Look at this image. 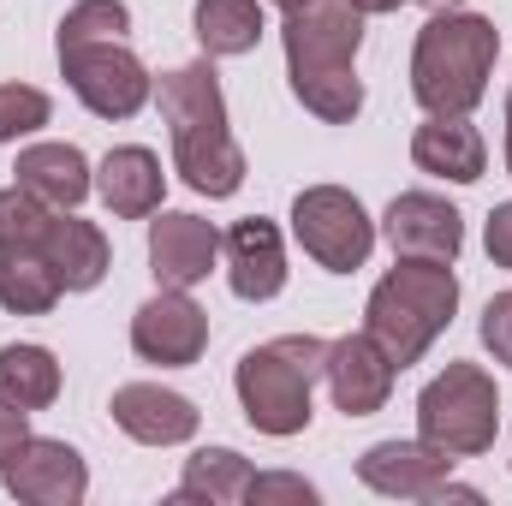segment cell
I'll list each match as a JSON object with an SVG mask.
<instances>
[{
	"mask_svg": "<svg viewBox=\"0 0 512 506\" xmlns=\"http://www.w3.org/2000/svg\"><path fill=\"white\" fill-rule=\"evenodd\" d=\"M352 6H358V12H399L405 0H352Z\"/></svg>",
	"mask_w": 512,
	"mask_h": 506,
	"instance_id": "cell-31",
	"label": "cell"
},
{
	"mask_svg": "<svg viewBox=\"0 0 512 506\" xmlns=\"http://www.w3.org/2000/svg\"><path fill=\"white\" fill-rule=\"evenodd\" d=\"M251 459L233 447H197L185 459V477L173 489V501H203V506H239L251 501Z\"/></svg>",
	"mask_w": 512,
	"mask_h": 506,
	"instance_id": "cell-21",
	"label": "cell"
},
{
	"mask_svg": "<svg viewBox=\"0 0 512 506\" xmlns=\"http://www.w3.org/2000/svg\"><path fill=\"white\" fill-rule=\"evenodd\" d=\"M417 435L453 459H477L501 435V393L489 370L477 364H447L441 376L417 393Z\"/></svg>",
	"mask_w": 512,
	"mask_h": 506,
	"instance_id": "cell-6",
	"label": "cell"
},
{
	"mask_svg": "<svg viewBox=\"0 0 512 506\" xmlns=\"http://www.w3.org/2000/svg\"><path fill=\"white\" fill-rule=\"evenodd\" d=\"M48 114H54V102L36 84H0V143H18V137L42 131Z\"/></svg>",
	"mask_w": 512,
	"mask_h": 506,
	"instance_id": "cell-26",
	"label": "cell"
},
{
	"mask_svg": "<svg viewBox=\"0 0 512 506\" xmlns=\"http://www.w3.org/2000/svg\"><path fill=\"white\" fill-rule=\"evenodd\" d=\"M191 30H197V42H203L209 60L251 54L256 42H262V0H197Z\"/></svg>",
	"mask_w": 512,
	"mask_h": 506,
	"instance_id": "cell-22",
	"label": "cell"
},
{
	"mask_svg": "<svg viewBox=\"0 0 512 506\" xmlns=\"http://www.w3.org/2000/svg\"><path fill=\"white\" fill-rule=\"evenodd\" d=\"M292 233L310 262H322L328 274H352L376 251V221L364 215V203L340 185H310L292 203Z\"/></svg>",
	"mask_w": 512,
	"mask_h": 506,
	"instance_id": "cell-8",
	"label": "cell"
},
{
	"mask_svg": "<svg viewBox=\"0 0 512 506\" xmlns=\"http://www.w3.org/2000/svg\"><path fill=\"white\" fill-rule=\"evenodd\" d=\"M221 256V233L203 221V215H185V209H167L161 221H149V274L173 292H191L197 280H209Z\"/></svg>",
	"mask_w": 512,
	"mask_h": 506,
	"instance_id": "cell-13",
	"label": "cell"
},
{
	"mask_svg": "<svg viewBox=\"0 0 512 506\" xmlns=\"http://www.w3.org/2000/svg\"><path fill=\"white\" fill-rule=\"evenodd\" d=\"M483 346L495 352V364L512 370V292L489 298V310H483Z\"/></svg>",
	"mask_w": 512,
	"mask_h": 506,
	"instance_id": "cell-27",
	"label": "cell"
},
{
	"mask_svg": "<svg viewBox=\"0 0 512 506\" xmlns=\"http://www.w3.org/2000/svg\"><path fill=\"white\" fill-rule=\"evenodd\" d=\"M221 251H227V286L245 304L280 298V286H286V245H280L274 221H262V215L233 221V233L221 239Z\"/></svg>",
	"mask_w": 512,
	"mask_h": 506,
	"instance_id": "cell-16",
	"label": "cell"
},
{
	"mask_svg": "<svg viewBox=\"0 0 512 506\" xmlns=\"http://www.w3.org/2000/svg\"><path fill=\"white\" fill-rule=\"evenodd\" d=\"M501 60V30L477 12H435L411 48V96L423 114H471L489 96Z\"/></svg>",
	"mask_w": 512,
	"mask_h": 506,
	"instance_id": "cell-3",
	"label": "cell"
},
{
	"mask_svg": "<svg viewBox=\"0 0 512 506\" xmlns=\"http://www.w3.org/2000/svg\"><path fill=\"white\" fill-rule=\"evenodd\" d=\"M0 483H6L12 501H24V506H78L90 495V471H84L78 447L48 441V435H30L12 453V465L0 471Z\"/></svg>",
	"mask_w": 512,
	"mask_h": 506,
	"instance_id": "cell-10",
	"label": "cell"
},
{
	"mask_svg": "<svg viewBox=\"0 0 512 506\" xmlns=\"http://www.w3.org/2000/svg\"><path fill=\"white\" fill-rule=\"evenodd\" d=\"M131 30V12H126V0H78L66 18H60V48L66 42H102V36H126Z\"/></svg>",
	"mask_w": 512,
	"mask_h": 506,
	"instance_id": "cell-25",
	"label": "cell"
},
{
	"mask_svg": "<svg viewBox=\"0 0 512 506\" xmlns=\"http://www.w3.org/2000/svg\"><path fill=\"white\" fill-rule=\"evenodd\" d=\"M96 191H102V203H108L120 221H143V215H161L167 173H161L155 149L126 143V149H108V161L96 167Z\"/></svg>",
	"mask_w": 512,
	"mask_h": 506,
	"instance_id": "cell-18",
	"label": "cell"
},
{
	"mask_svg": "<svg viewBox=\"0 0 512 506\" xmlns=\"http://www.w3.org/2000/svg\"><path fill=\"white\" fill-rule=\"evenodd\" d=\"M507 173H512V90H507Z\"/></svg>",
	"mask_w": 512,
	"mask_h": 506,
	"instance_id": "cell-32",
	"label": "cell"
},
{
	"mask_svg": "<svg viewBox=\"0 0 512 506\" xmlns=\"http://www.w3.org/2000/svg\"><path fill=\"white\" fill-rule=\"evenodd\" d=\"M393 358H387L382 346L370 340V334H346V340H334L328 346V393H334V405L346 411V417H376L387 405V393H393Z\"/></svg>",
	"mask_w": 512,
	"mask_h": 506,
	"instance_id": "cell-14",
	"label": "cell"
},
{
	"mask_svg": "<svg viewBox=\"0 0 512 506\" xmlns=\"http://www.w3.org/2000/svg\"><path fill=\"white\" fill-rule=\"evenodd\" d=\"M60 72H66L72 96H78L96 120H131V114H143V102L155 96V78H149V66L126 48V36L66 42V48H60Z\"/></svg>",
	"mask_w": 512,
	"mask_h": 506,
	"instance_id": "cell-7",
	"label": "cell"
},
{
	"mask_svg": "<svg viewBox=\"0 0 512 506\" xmlns=\"http://www.w3.org/2000/svg\"><path fill=\"white\" fill-rule=\"evenodd\" d=\"M328 370V340L316 334H280L239 358V405L256 435H304L310 429V387Z\"/></svg>",
	"mask_w": 512,
	"mask_h": 506,
	"instance_id": "cell-5",
	"label": "cell"
},
{
	"mask_svg": "<svg viewBox=\"0 0 512 506\" xmlns=\"http://www.w3.org/2000/svg\"><path fill=\"white\" fill-rule=\"evenodd\" d=\"M358 477H364V489H376L387 501H429L453 477V453L429 447L423 435L417 441H376L358 459Z\"/></svg>",
	"mask_w": 512,
	"mask_h": 506,
	"instance_id": "cell-12",
	"label": "cell"
},
{
	"mask_svg": "<svg viewBox=\"0 0 512 506\" xmlns=\"http://www.w3.org/2000/svg\"><path fill=\"white\" fill-rule=\"evenodd\" d=\"M411 161L435 179H453V185H477L483 167H489V143L483 131L471 126V114H429L423 126L411 131Z\"/></svg>",
	"mask_w": 512,
	"mask_h": 506,
	"instance_id": "cell-17",
	"label": "cell"
},
{
	"mask_svg": "<svg viewBox=\"0 0 512 506\" xmlns=\"http://www.w3.org/2000/svg\"><path fill=\"white\" fill-rule=\"evenodd\" d=\"M251 501H316V483H304V477H286V471H274V477H251Z\"/></svg>",
	"mask_w": 512,
	"mask_h": 506,
	"instance_id": "cell-28",
	"label": "cell"
},
{
	"mask_svg": "<svg viewBox=\"0 0 512 506\" xmlns=\"http://www.w3.org/2000/svg\"><path fill=\"white\" fill-rule=\"evenodd\" d=\"M108 411H114V423L126 429L131 441H143V447H179V441H191L197 423H203V411H197L185 393L161 387V381H126Z\"/></svg>",
	"mask_w": 512,
	"mask_h": 506,
	"instance_id": "cell-15",
	"label": "cell"
},
{
	"mask_svg": "<svg viewBox=\"0 0 512 506\" xmlns=\"http://www.w3.org/2000/svg\"><path fill=\"white\" fill-rule=\"evenodd\" d=\"M12 173L48 209H78L90 197V185H96V173H90V161H84L78 143H30V149H18V167Z\"/></svg>",
	"mask_w": 512,
	"mask_h": 506,
	"instance_id": "cell-19",
	"label": "cell"
},
{
	"mask_svg": "<svg viewBox=\"0 0 512 506\" xmlns=\"http://www.w3.org/2000/svg\"><path fill=\"white\" fill-rule=\"evenodd\" d=\"M483 245H489V262H495V268H512V203H495Z\"/></svg>",
	"mask_w": 512,
	"mask_h": 506,
	"instance_id": "cell-30",
	"label": "cell"
},
{
	"mask_svg": "<svg viewBox=\"0 0 512 506\" xmlns=\"http://www.w3.org/2000/svg\"><path fill=\"white\" fill-rule=\"evenodd\" d=\"M0 399L18 411H48L60 399V364L48 346H0Z\"/></svg>",
	"mask_w": 512,
	"mask_h": 506,
	"instance_id": "cell-23",
	"label": "cell"
},
{
	"mask_svg": "<svg viewBox=\"0 0 512 506\" xmlns=\"http://www.w3.org/2000/svg\"><path fill=\"white\" fill-rule=\"evenodd\" d=\"M48 262H54V274H60L66 292L102 286L108 280V239H102V227L96 221H78L72 209H60L54 227H48Z\"/></svg>",
	"mask_w": 512,
	"mask_h": 506,
	"instance_id": "cell-20",
	"label": "cell"
},
{
	"mask_svg": "<svg viewBox=\"0 0 512 506\" xmlns=\"http://www.w3.org/2000/svg\"><path fill=\"white\" fill-rule=\"evenodd\" d=\"M382 233L393 256H429V262H453L459 245H465L459 209L435 191H399L382 215Z\"/></svg>",
	"mask_w": 512,
	"mask_h": 506,
	"instance_id": "cell-11",
	"label": "cell"
},
{
	"mask_svg": "<svg viewBox=\"0 0 512 506\" xmlns=\"http://www.w3.org/2000/svg\"><path fill=\"white\" fill-rule=\"evenodd\" d=\"M286 42V78L292 96L328 120L352 126L364 114V78H358V42H364V12L352 0H304L280 24Z\"/></svg>",
	"mask_w": 512,
	"mask_h": 506,
	"instance_id": "cell-1",
	"label": "cell"
},
{
	"mask_svg": "<svg viewBox=\"0 0 512 506\" xmlns=\"http://www.w3.org/2000/svg\"><path fill=\"white\" fill-rule=\"evenodd\" d=\"M155 102H161V120L173 137V167L185 173V185L197 197H233L245 185V149L227 131V96H221L215 66L191 60V66L161 72Z\"/></svg>",
	"mask_w": 512,
	"mask_h": 506,
	"instance_id": "cell-2",
	"label": "cell"
},
{
	"mask_svg": "<svg viewBox=\"0 0 512 506\" xmlns=\"http://www.w3.org/2000/svg\"><path fill=\"white\" fill-rule=\"evenodd\" d=\"M459 310V274L453 262H429V256H399L376 280L370 304H364V334L393 358V370H411L441 328Z\"/></svg>",
	"mask_w": 512,
	"mask_h": 506,
	"instance_id": "cell-4",
	"label": "cell"
},
{
	"mask_svg": "<svg viewBox=\"0 0 512 506\" xmlns=\"http://www.w3.org/2000/svg\"><path fill=\"white\" fill-rule=\"evenodd\" d=\"M274 6H280V12H292V6H304V0H274Z\"/></svg>",
	"mask_w": 512,
	"mask_h": 506,
	"instance_id": "cell-34",
	"label": "cell"
},
{
	"mask_svg": "<svg viewBox=\"0 0 512 506\" xmlns=\"http://www.w3.org/2000/svg\"><path fill=\"white\" fill-rule=\"evenodd\" d=\"M60 274L42 251H0V304L12 316H48L60 304Z\"/></svg>",
	"mask_w": 512,
	"mask_h": 506,
	"instance_id": "cell-24",
	"label": "cell"
},
{
	"mask_svg": "<svg viewBox=\"0 0 512 506\" xmlns=\"http://www.w3.org/2000/svg\"><path fill=\"white\" fill-rule=\"evenodd\" d=\"M30 441V411H18V405H6L0 399V471L12 465V453Z\"/></svg>",
	"mask_w": 512,
	"mask_h": 506,
	"instance_id": "cell-29",
	"label": "cell"
},
{
	"mask_svg": "<svg viewBox=\"0 0 512 506\" xmlns=\"http://www.w3.org/2000/svg\"><path fill=\"white\" fill-rule=\"evenodd\" d=\"M429 6H435V12H453V6H465V0H429Z\"/></svg>",
	"mask_w": 512,
	"mask_h": 506,
	"instance_id": "cell-33",
	"label": "cell"
},
{
	"mask_svg": "<svg viewBox=\"0 0 512 506\" xmlns=\"http://www.w3.org/2000/svg\"><path fill=\"white\" fill-rule=\"evenodd\" d=\"M209 346V316L203 304H191V292H173L161 286L137 316H131V352L143 364H161V370H185L197 364Z\"/></svg>",
	"mask_w": 512,
	"mask_h": 506,
	"instance_id": "cell-9",
	"label": "cell"
}]
</instances>
